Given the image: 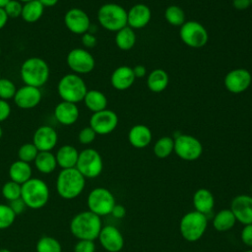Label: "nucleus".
<instances>
[{
	"mask_svg": "<svg viewBox=\"0 0 252 252\" xmlns=\"http://www.w3.org/2000/svg\"><path fill=\"white\" fill-rule=\"evenodd\" d=\"M100 217L91 211L78 213L70 221V231L79 240L94 241L101 230Z\"/></svg>",
	"mask_w": 252,
	"mask_h": 252,
	"instance_id": "1",
	"label": "nucleus"
},
{
	"mask_svg": "<svg viewBox=\"0 0 252 252\" xmlns=\"http://www.w3.org/2000/svg\"><path fill=\"white\" fill-rule=\"evenodd\" d=\"M20 76L25 85L40 89L48 82L50 76L49 66L40 57H30L22 63Z\"/></svg>",
	"mask_w": 252,
	"mask_h": 252,
	"instance_id": "2",
	"label": "nucleus"
},
{
	"mask_svg": "<svg viewBox=\"0 0 252 252\" xmlns=\"http://www.w3.org/2000/svg\"><path fill=\"white\" fill-rule=\"evenodd\" d=\"M86 178L76 168H65L57 175L56 190L58 195L66 200L77 198L84 190Z\"/></svg>",
	"mask_w": 252,
	"mask_h": 252,
	"instance_id": "3",
	"label": "nucleus"
},
{
	"mask_svg": "<svg viewBox=\"0 0 252 252\" xmlns=\"http://www.w3.org/2000/svg\"><path fill=\"white\" fill-rule=\"evenodd\" d=\"M88 92L84 79L77 74L69 73L64 75L57 84V93L64 101L78 103L83 101Z\"/></svg>",
	"mask_w": 252,
	"mask_h": 252,
	"instance_id": "4",
	"label": "nucleus"
},
{
	"mask_svg": "<svg viewBox=\"0 0 252 252\" xmlns=\"http://www.w3.org/2000/svg\"><path fill=\"white\" fill-rule=\"evenodd\" d=\"M21 198L27 208L33 210L44 207L49 200V188L47 184L39 178H31L22 184Z\"/></svg>",
	"mask_w": 252,
	"mask_h": 252,
	"instance_id": "5",
	"label": "nucleus"
},
{
	"mask_svg": "<svg viewBox=\"0 0 252 252\" xmlns=\"http://www.w3.org/2000/svg\"><path fill=\"white\" fill-rule=\"evenodd\" d=\"M97 20L104 30L116 32L127 26V11L119 4L105 3L97 11Z\"/></svg>",
	"mask_w": 252,
	"mask_h": 252,
	"instance_id": "6",
	"label": "nucleus"
},
{
	"mask_svg": "<svg viewBox=\"0 0 252 252\" xmlns=\"http://www.w3.org/2000/svg\"><path fill=\"white\" fill-rule=\"evenodd\" d=\"M207 226V216L194 210L186 213L181 218L179 222V231L186 241L195 242L204 235Z\"/></svg>",
	"mask_w": 252,
	"mask_h": 252,
	"instance_id": "7",
	"label": "nucleus"
},
{
	"mask_svg": "<svg viewBox=\"0 0 252 252\" xmlns=\"http://www.w3.org/2000/svg\"><path fill=\"white\" fill-rule=\"evenodd\" d=\"M115 204L116 203L113 194L104 187H96L93 189L87 198L89 211L97 215L98 217L111 214Z\"/></svg>",
	"mask_w": 252,
	"mask_h": 252,
	"instance_id": "8",
	"label": "nucleus"
},
{
	"mask_svg": "<svg viewBox=\"0 0 252 252\" xmlns=\"http://www.w3.org/2000/svg\"><path fill=\"white\" fill-rule=\"evenodd\" d=\"M76 168L85 178H95L102 171V158L96 150L92 148L85 149L79 153Z\"/></svg>",
	"mask_w": 252,
	"mask_h": 252,
	"instance_id": "9",
	"label": "nucleus"
},
{
	"mask_svg": "<svg viewBox=\"0 0 252 252\" xmlns=\"http://www.w3.org/2000/svg\"><path fill=\"white\" fill-rule=\"evenodd\" d=\"M179 35L183 43L192 48H201L209 40L206 28L196 21H186L180 27Z\"/></svg>",
	"mask_w": 252,
	"mask_h": 252,
	"instance_id": "10",
	"label": "nucleus"
},
{
	"mask_svg": "<svg viewBox=\"0 0 252 252\" xmlns=\"http://www.w3.org/2000/svg\"><path fill=\"white\" fill-rule=\"evenodd\" d=\"M173 152L181 159L193 161L201 157L203 146L196 137L187 134H179L174 138Z\"/></svg>",
	"mask_w": 252,
	"mask_h": 252,
	"instance_id": "11",
	"label": "nucleus"
},
{
	"mask_svg": "<svg viewBox=\"0 0 252 252\" xmlns=\"http://www.w3.org/2000/svg\"><path fill=\"white\" fill-rule=\"evenodd\" d=\"M66 63L69 69L77 75H83L92 72L95 65L93 54L86 48L81 47L73 48L68 52Z\"/></svg>",
	"mask_w": 252,
	"mask_h": 252,
	"instance_id": "12",
	"label": "nucleus"
},
{
	"mask_svg": "<svg viewBox=\"0 0 252 252\" xmlns=\"http://www.w3.org/2000/svg\"><path fill=\"white\" fill-rule=\"evenodd\" d=\"M117 125V114L113 110L105 108L92 114L89 126L96 133V135H107L113 132Z\"/></svg>",
	"mask_w": 252,
	"mask_h": 252,
	"instance_id": "13",
	"label": "nucleus"
},
{
	"mask_svg": "<svg viewBox=\"0 0 252 252\" xmlns=\"http://www.w3.org/2000/svg\"><path fill=\"white\" fill-rule=\"evenodd\" d=\"M64 24L74 34H84L90 31L91 20L89 15L80 8H71L64 15Z\"/></svg>",
	"mask_w": 252,
	"mask_h": 252,
	"instance_id": "14",
	"label": "nucleus"
},
{
	"mask_svg": "<svg viewBox=\"0 0 252 252\" xmlns=\"http://www.w3.org/2000/svg\"><path fill=\"white\" fill-rule=\"evenodd\" d=\"M252 76L247 69L236 68L230 70L224 77V87L232 94H241L251 85Z\"/></svg>",
	"mask_w": 252,
	"mask_h": 252,
	"instance_id": "15",
	"label": "nucleus"
},
{
	"mask_svg": "<svg viewBox=\"0 0 252 252\" xmlns=\"http://www.w3.org/2000/svg\"><path fill=\"white\" fill-rule=\"evenodd\" d=\"M229 209L234 215L236 221L243 225L252 223V196L247 194L235 196L231 200Z\"/></svg>",
	"mask_w": 252,
	"mask_h": 252,
	"instance_id": "16",
	"label": "nucleus"
},
{
	"mask_svg": "<svg viewBox=\"0 0 252 252\" xmlns=\"http://www.w3.org/2000/svg\"><path fill=\"white\" fill-rule=\"evenodd\" d=\"M41 97L42 94L39 88L24 85L17 89L13 100L21 109H32L39 104Z\"/></svg>",
	"mask_w": 252,
	"mask_h": 252,
	"instance_id": "17",
	"label": "nucleus"
},
{
	"mask_svg": "<svg viewBox=\"0 0 252 252\" xmlns=\"http://www.w3.org/2000/svg\"><path fill=\"white\" fill-rule=\"evenodd\" d=\"M58 142L56 130L49 125L39 126L33 133L32 144L38 152H51Z\"/></svg>",
	"mask_w": 252,
	"mask_h": 252,
	"instance_id": "18",
	"label": "nucleus"
},
{
	"mask_svg": "<svg viewBox=\"0 0 252 252\" xmlns=\"http://www.w3.org/2000/svg\"><path fill=\"white\" fill-rule=\"evenodd\" d=\"M97 238L107 252H119L124 246V237L114 225L102 226Z\"/></svg>",
	"mask_w": 252,
	"mask_h": 252,
	"instance_id": "19",
	"label": "nucleus"
},
{
	"mask_svg": "<svg viewBox=\"0 0 252 252\" xmlns=\"http://www.w3.org/2000/svg\"><path fill=\"white\" fill-rule=\"evenodd\" d=\"M151 18V9L146 4L138 3L127 11V26L133 30L143 29L150 23Z\"/></svg>",
	"mask_w": 252,
	"mask_h": 252,
	"instance_id": "20",
	"label": "nucleus"
},
{
	"mask_svg": "<svg viewBox=\"0 0 252 252\" xmlns=\"http://www.w3.org/2000/svg\"><path fill=\"white\" fill-rule=\"evenodd\" d=\"M54 116L61 125L70 126L75 124L79 119L80 110L77 103L61 100L54 108Z\"/></svg>",
	"mask_w": 252,
	"mask_h": 252,
	"instance_id": "21",
	"label": "nucleus"
},
{
	"mask_svg": "<svg viewBox=\"0 0 252 252\" xmlns=\"http://www.w3.org/2000/svg\"><path fill=\"white\" fill-rule=\"evenodd\" d=\"M136 77L133 72V68H130L129 66L122 65L117 67L110 76V84L111 86L118 90V91H124L129 89Z\"/></svg>",
	"mask_w": 252,
	"mask_h": 252,
	"instance_id": "22",
	"label": "nucleus"
},
{
	"mask_svg": "<svg viewBox=\"0 0 252 252\" xmlns=\"http://www.w3.org/2000/svg\"><path fill=\"white\" fill-rule=\"evenodd\" d=\"M128 141L134 148L144 149L152 142V131L144 124H137L130 129Z\"/></svg>",
	"mask_w": 252,
	"mask_h": 252,
	"instance_id": "23",
	"label": "nucleus"
},
{
	"mask_svg": "<svg viewBox=\"0 0 252 252\" xmlns=\"http://www.w3.org/2000/svg\"><path fill=\"white\" fill-rule=\"evenodd\" d=\"M192 202L195 211L206 216L213 211L215 206L214 195L206 188H200L196 190L193 195Z\"/></svg>",
	"mask_w": 252,
	"mask_h": 252,
	"instance_id": "24",
	"label": "nucleus"
},
{
	"mask_svg": "<svg viewBox=\"0 0 252 252\" xmlns=\"http://www.w3.org/2000/svg\"><path fill=\"white\" fill-rule=\"evenodd\" d=\"M78 157V150L71 145H64L60 147L55 154L57 165L60 166L62 169L76 167Z\"/></svg>",
	"mask_w": 252,
	"mask_h": 252,
	"instance_id": "25",
	"label": "nucleus"
},
{
	"mask_svg": "<svg viewBox=\"0 0 252 252\" xmlns=\"http://www.w3.org/2000/svg\"><path fill=\"white\" fill-rule=\"evenodd\" d=\"M8 172L12 181L22 185L32 178V169L30 163L18 159L10 165Z\"/></svg>",
	"mask_w": 252,
	"mask_h": 252,
	"instance_id": "26",
	"label": "nucleus"
},
{
	"mask_svg": "<svg viewBox=\"0 0 252 252\" xmlns=\"http://www.w3.org/2000/svg\"><path fill=\"white\" fill-rule=\"evenodd\" d=\"M169 83V77L167 73L162 69L153 70L147 78V86L153 93H161L164 91Z\"/></svg>",
	"mask_w": 252,
	"mask_h": 252,
	"instance_id": "27",
	"label": "nucleus"
},
{
	"mask_svg": "<svg viewBox=\"0 0 252 252\" xmlns=\"http://www.w3.org/2000/svg\"><path fill=\"white\" fill-rule=\"evenodd\" d=\"M83 101L86 107L93 113L103 110L107 106L105 94L98 90H88Z\"/></svg>",
	"mask_w": 252,
	"mask_h": 252,
	"instance_id": "28",
	"label": "nucleus"
},
{
	"mask_svg": "<svg viewBox=\"0 0 252 252\" xmlns=\"http://www.w3.org/2000/svg\"><path fill=\"white\" fill-rule=\"evenodd\" d=\"M236 222L235 217L230 209H222L219 211L213 219V226L217 231L224 232L230 230Z\"/></svg>",
	"mask_w": 252,
	"mask_h": 252,
	"instance_id": "29",
	"label": "nucleus"
},
{
	"mask_svg": "<svg viewBox=\"0 0 252 252\" xmlns=\"http://www.w3.org/2000/svg\"><path fill=\"white\" fill-rule=\"evenodd\" d=\"M44 12V7L38 0H32L26 3H23L22 10V19L30 24L36 23L40 20Z\"/></svg>",
	"mask_w": 252,
	"mask_h": 252,
	"instance_id": "30",
	"label": "nucleus"
},
{
	"mask_svg": "<svg viewBox=\"0 0 252 252\" xmlns=\"http://www.w3.org/2000/svg\"><path fill=\"white\" fill-rule=\"evenodd\" d=\"M33 162L35 168L43 174L53 172L57 166L55 155L51 152H38Z\"/></svg>",
	"mask_w": 252,
	"mask_h": 252,
	"instance_id": "31",
	"label": "nucleus"
},
{
	"mask_svg": "<svg viewBox=\"0 0 252 252\" xmlns=\"http://www.w3.org/2000/svg\"><path fill=\"white\" fill-rule=\"evenodd\" d=\"M115 43L121 50H130L136 43V33L133 29L126 26L116 32Z\"/></svg>",
	"mask_w": 252,
	"mask_h": 252,
	"instance_id": "32",
	"label": "nucleus"
},
{
	"mask_svg": "<svg viewBox=\"0 0 252 252\" xmlns=\"http://www.w3.org/2000/svg\"><path fill=\"white\" fill-rule=\"evenodd\" d=\"M174 151V139L168 136L159 138L154 145V154L158 158H165Z\"/></svg>",
	"mask_w": 252,
	"mask_h": 252,
	"instance_id": "33",
	"label": "nucleus"
},
{
	"mask_svg": "<svg viewBox=\"0 0 252 252\" xmlns=\"http://www.w3.org/2000/svg\"><path fill=\"white\" fill-rule=\"evenodd\" d=\"M164 18L166 22L174 27H181L185 21V13L177 5H170L164 11Z\"/></svg>",
	"mask_w": 252,
	"mask_h": 252,
	"instance_id": "34",
	"label": "nucleus"
},
{
	"mask_svg": "<svg viewBox=\"0 0 252 252\" xmlns=\"http://www.w3.org/2000/svg\"><path fill=\"white\" fill-rule=\"evenodd\" d=\"M36 252H62L60 242L52 236H42L35 245Z\"/></svg>",
	"mask_w": 252,
	"mask_h": 252,
	"instance_id": "35",
	"label": "nucleus"
},
{
	"mask_svg": "<svg viewBox=\"0 0 252 252\" xmlns=\"http://www.w3.org/2000/svg\"><path fill=\"white\" fill-rule=\"evenodd\" d=\"M21 194H22V185L21 184L14 182L12 180L4 183V185L2 187V195L7 201L11 202L16 199H19V198H21Z\"/></svg>",
	"mask_w": 252,
	"mask_h": 252,
	"instance_id": "36",
	"label": "nucleus"
},
{
	"mask_svg": "<svg viewBox=\"0 0 252 252\" xmlns=\"http://www.w3.org/2000/svg\"><path fill=\"white\" fill-rule=\"evenodd\" d=\"M38 154V150L32 143H25L23 144L18 151L19 159L28 163L34 161L36 156Z\"/></svg>",
	"mask_w": 252,
	"mask_h": 252,
	"instance_id": "37",
	"label": "nucleus"
},
{
	"mask_svg": "<svg viewBox=\"0 0 252 252\" xmlns=\"http://www.w3.org/2000/svg\"><path fill=\"white\" fill-rule=\"evenodd\" d=\"M16 92L17 87L13 81L6 78L0 79V99L7 101L9 99H13Z\"/></svg>",
	"mask_w": 252,
	"mask_h": 252,
	"instance_id": "38",
	"label": "nucleus"
},
{
	"mask_svg": "<svg viewBox=\"0 0 252 252\" xmlns=\"http://www.w3.org/2000/svg\"><path fill=\"white\" fill-rule=\"evenodd\" d=\"M16 219V215L9 205L0 204V229L10 227Z\"/></svg>",
	"mask_w": 252,
	"mask_h": 252,
	"instance_id": "39",
	"label": "nucleus"
},
{
	"mask_svg": "<svg viewBox=\"0 0 252 252\" xmlns=\"http://www.w3.org/2000/svg\"><path fill=\"white\" fill-rule=\"evenodd\" d=\"M3 8L9 18H19L22 15L23 3L19 0H10Z\"/></svg>",
	"mask_w": 252,
	"mask_h": 252,
	"instance_id": "40",
	"label": "nucleus"
},
{
	"mask_svg": "<svg viewBox=\"0 0 252 252\" xmlns=\"http://www.w3.org/2000/svg\"><path fill=\"white\" fill-rule=\"evenodd\" d=\"M96 137V133L90 127H84L78 134V140L83 145H89L94 141Z\"/></svg>",
	"mask_w": 252,
	"mask_h": 252,
	"instance_id": "41",
	"label": "nucleus"
},
{
	"mask_svg": "<svg viewBox=\"0 0 252 252\" xmlns=\"http://www.w3.org/2000/svg\"><path fill=\"white\" fill-rule=\"evenodd\" d=\"M74 252H95V244L93 240H78L75 244Z\"/></svg>",
	"mask_w": 252,
	"mask_h": 252,
	"instance_id": "42",
	"label": "nucleus"
},
{
	"mask_svg": "<svg viewBox=\"0 0 252 252\" xmlns=\"http://www.w3.org/2000/svg\"><path fill=\"white\" fill-rule=\"evenodd\" d=\"M241 241L248 247H252V223L243 226L240 232Z\"/></svg>",
	"mask_w": 252,
	"mask_h": 252,
	"instance_id": "43",
	"label": "nucleus"
},
{
	"mask_svg": "<svg viewBox=\"0 0 252 252\" xmlns=\"http://www.w3.org/2000/svg\"><path fill=\"white\" fill-rule=\"evenodd\" d=\"M81 41H82L83 45L86 48H93V47H94L96 45V41L97 40H96L95 35L93 32H87L84 34H82Z\"/></svg>",
	"mask_w": 252,
	"mask_h": 252,
	"instance_id": "44",
	"label": "nucleus"
},
{
	"mask_svg": "<svg viewBox=\"0 0 252 252\" xmlns=\"http://www.w3.org/2000/svg\"><path fill=\"white\" fill-rule=\"evenodd\" d=\"M9 206H10V208L12 209V211L14 212V214L16 216L22 214L27 208V206H26V204H25V202L23 201L22 198H19V199H16L14 201L9 202Z\"/></svg>",
	"mask_w": 252,
	"mask_h": 252,
	"instance_id": "45",
	"label": "nucleus"
},
{
	"mask_svg": "<svg viewBox=\"0 0 252 252\" xmlns=\"http://www.w3.org/2000/svg\"><path fill=\"white\" fill-rule=\"evenodd\" d=\"M11 114V105L7 100L0 99V123L8 119Z\"/></svg>",
	"mask_w": 252,
	"mask_h": 252,
	"instance_id": "46",
	"label": "nucleus"
},
{
	"mask_svg": "<svg viewBox=\"0 0 252 252\" xmlns=\"http://www.w3.org/2000/svg\"><path fill=\"white\" fill-rule=\"evenodd\" d=\"M111 215L116 218V219H122L125 217L126 215V209L124 206L122 205H118V204H115L112 211H111Z\"/></svg>",
	"mask_w": 252,
	"mask_h": 252,
	"instance_id": "47",
	"label": "nucleus"
},
{
	"mask_svg": "<svg viewBox=\"0 0 252 252\" xmlns=\"http://www.w3.org/2000/svg\"><path fill=\"white\" fill-rule=\"evenodd\" d=\"M232 6L236 10H245L251 6L250 0H232Z\"/></svg>",
	"mask_w": 252,
	"mask_h": 252,
	"instance_id": "48",
	"label": "nucleus"
},
{
	"mask_svg": "<svg viewBox=\"0 0 252 252\" xmlns=\"http://www.w3.org/2000/svg\"><path fill=\"white\" fill-rule=\"evenodd\" d=\"M133 72H134V75L136 78H143V77H145L147 70L143 65H137L133 68Z\"/></svg>",
	"mask_w": 252,
	"mask_h": 252,
	"instance_id": "49",
	"label": "nucleus"
},
{
	"mask_svg": "<svg viewBox=\"0 0 252 252\" xmlns=\"http://www.w3.org/2000/svg\"><path fill=\"white\" fill-rule=\"evenodd\" d=\"M8 20H9V17L7 16L4 8L0 7V30H2L6 26V24L8 23Z\"/></svg>",
	"mask_w": 252,
	"mask_h": 252,
	"instance_id": "50",
	"label": "nucleus"
},
{
	"mask_svg": "<svg viewBox=\"0 0 252 252\" xmlns=\"http://www.w3.org/2000/svg\"><path fill=\"white\" fill-rule=\"evenodd\" d=\"M44 8H50L55 6L59 0H38Z\"/></svg>",
	"mask_w": 252,
	"mask_h": 252,
	"instance_id": "51",
	"label": "nucleus"
},
{
	"mask_svg": "<svg viewBox=\"0 0 252 252\" xmlns=\"http://www.w3.org/2000/svg\"><path fill=\"white\" fill-rule=\"evenodd\" d=\"M9 1H10V0H0V7L3 8Z\"/></svg>",
	"mask_w": 252,
	"mask_h": 252,
	"instance_id": "52",
	"label": "nucleus"
},
{
	"mask_svg": "<svg viewBox=\"0 0 252 252\" xmlns=\"http://www.w3.org/2000/svg\"><path fill=\"white\" fill-rule=\"evenodd\" d=\"M0 252H11L9 249H6V248H2L0 249Z\"/></svg>",
	"mask_w": 252,
	"mask_h": 252,
	"instance_id": "53",
	"label": "nucleus"
},
{
	"mask_svg": "<svg viewBox=\"0 0 252 252\" xmlns=\"http://www.w3.org/2000/svg\"><path fill=\"white\" fill-rule=\"evenodd\" d=\"M2 136H3V129L1 127V125H0V139L2 138Z\"/></svg>",
	"mask_w": 252,
	"mask_h": 252,
	"instance_id": "54",
	"label": "nucleus"
},
{
	"mask_svg": "<svg viewBox=\"0 0 252 252\" xmlns=\"http://www.w3.org/2000/svg\"><path fill=\"white\" fill-rule=\"evenodd\" d=\"M20 2H22V3H26V2H29V1H32V0H19Z\"/></svg>",
	"mask_w": 252,
	"mask_h": 252,
	"instance_id": "55",
	"label": "nucleus"
},
{
	"mask_svg": "<svg viewBox=\"0 0 252 252\" xmlns=\"http://www.w3.org/2000/svg\"><path fill=\"white\" fill-rule=\"evenodd\" d=\"M244 252H252V249H249V250H245Z\"/></svg>",
	"mask_w": 252,
	"mask_h": 252,
	"instance_id": "56",
	"label": "nucleus"
},
{
	"mask_svg": "<svg viewBox=\"0 0 252 252\" xmlns=\"http://www.w3.org/2000/svg\"><path fill=\"white\" fill-rule=\"evenodd\" d=\"M0 55H1V46H0Z\"/></svg>",
	"mask_w": 252,
	"mask_h": 252,
	"instance_id": "57",
	"label": "nucleus"
},
{
	"mask_svg": "<svg viewBox=\"0 0 252 252\" xmlns=\"http://www.w3.org/2000/svg\"><path fill=\"white\" fill-rule=\"evenodd\" d=\"M250 2H251V6H252V0H250Z\"/></svg>",
	"mask_w": 252,
	"mask_h": 252,
	"instance_id": "58",
	"label": "nucleus"
},
{
	"mask_svg": "<svg viewBox=\"0 0 252 252\" xmlns=\"http://www.w3.org/2000/svg\"><path fill=\"white\" fill-rule=\"evenodd\" d=\"M0 79H1V72H0Z\"/></svg>",
	"mask_w": 252,
	"mask_h": 252,
	"instance_id": "59",
	"label": "nucleus"
},
{
	"mask_svg": "<svg viewBox=\"0 0 252 252\" xmlns=\"http://www.w3.org/2000/svg\"><path fill=\"white\" fill-rule=\"evenodd\" d=\"M196 252H198V251H196Z\"/></svg>",
	"mask_w": 252,
	"mask_h": 252,
	"instance_id": "60",
	"label": "nucleus"
}]
</instances>
